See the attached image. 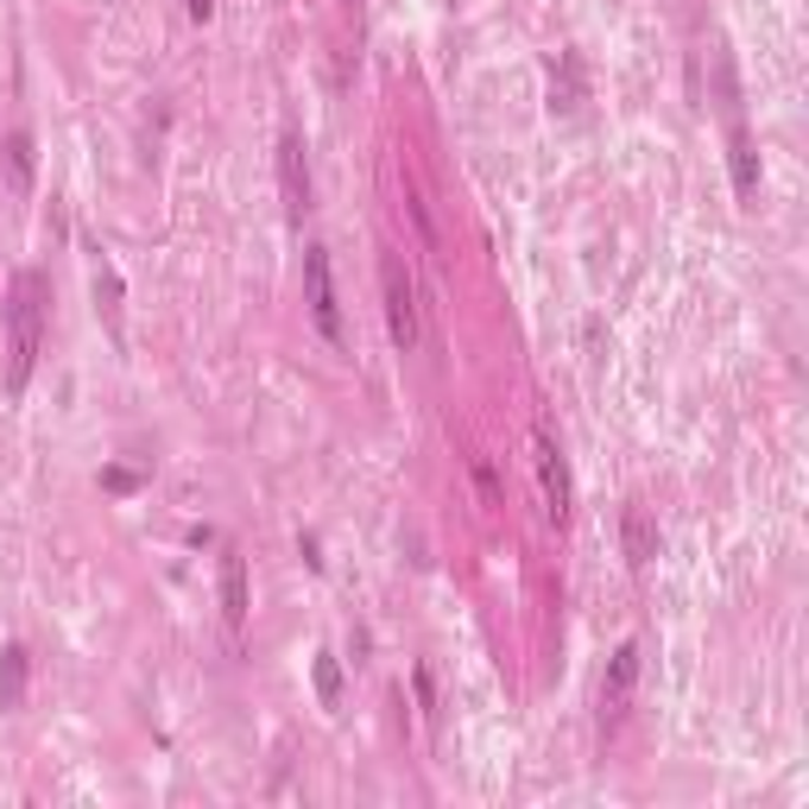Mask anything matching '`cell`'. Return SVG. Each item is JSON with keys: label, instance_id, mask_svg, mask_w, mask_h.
<instances>
[{"label": "cell", "instance_id": "6da1fadb", "mask_svg": "<svg viewBox=\"0 0 809 809\" xmlns=\"http://www.w3.org/2000/svg\"><path fill=\"white\" fill-rule=\"evenodd\" d=\"M7 323H13V373H7V386L20 392L32 380V367H38V342H45V278H38V272H20V278H13Z\"/></svg>", "mask_w": 809, "mask_h": 809}, {"label": "cell", "instance_id": "7a4b0ae2", "mask_svg": "<svg viewBox=\"0 0 809 809\" xmlns=\"http://www.w3.org/2000/svg\"><path fill=\"white\" fill-rule=\"evenodd\" d=\"M304 292H310V317H317V335H323L330 348H348V330H342V298H335L330 253H323V247H304Z\"/></svg>", "mask_w": 809, "mask_h": 809}, {"label": "cell", "instance_id": "3957f363", "mask_svg": "<svg viewBox=\"0 0 809 809\" xmlns=\"http://www.w3.org/2000/svg\"><path fill=\"white\" fill-rule=\"evenodd\" d=\"M380 292H386V330L398 348H412L418 342V298H412V272H405V260L398 253H386L380 260Z\"/></svg>", "mask_w": 809, "mask_h": 809}, {"label": "cell", "instance_id": "277c9868", "mask_svg": "<svg viewBox=\"0 0 809 809\" xmlns=\"http://www.w3.org/2000/svg\"><path fill=\"white\" fill-rule=\"evenodd\" d=\"M532 462H538L544 507H550V519L563 525V519H570V462H563V450H557L550 424H538V430H532Z\"/></svg>", "mask_w": 809, "mask_h": 809}, {"label": "cell", "instance_id": "5b68a950", "mask_svg": "<svg viewBox=\"0 0 809 809\" xmlns=\"http://www.w3.org/2000/svg\"><path fill=\"white\" fill-rule=\"evenodd\" d=\"M278 190H285V215L304 222V210H310V171H304V140L298 133L278 140Z\"/></svg>", "mask_w": 809, "mask_h": 809}, {"label": "cell", "instance_id": "8992f818", "mask_svg": "<svg viewBox=\"0 0 809 809\" xmlns=\"http://www.w3.org/2000/svg\"><path fill=\"white\" fill-rule=\"evenodd\" d=\"M247 563H240L235 550H222V614H228V627H247Z\"/></svg>", "mask_w": 809, "mask_h": 809}, {"label": "cell", "instance_id": "52a82bcc", "mask_svg": "<svg viewBox=\"0 0 809 809\" xmlns=\"http://www.w3.org/2000/svg\"><path fill=\"white\" fill-rule=\"evenodd\" d=\"M632 683H639V645H620V652H614V670H607V683H600V702H607V709H627Z\"/></svg>", "mask_w": 809, "mask_h": 809}, {"label": "cell", "instance_id": "ba28073f", "mask_svg": "<svg viewBox=\"0 0 809 809\" xmlns=\"http://www.w3.org/2000/svg\"><path fill=\"white\" fill-rule=\"evenodd\" d=\"M26 695V645H7L0 652V709H20Z\"/></svg>", "mask_w": 809, "mask_h": 809}, {"label": "cell", "instance_id": "9c48e42d", "mask_svg": "<svg viewBox=\"0 0 809 809\" xmlns=\"http://www.w3.org/2000/svg\"><path fill=\"white\" fill-rule=\"evenodd\" d=\"M727 158H734V190H740V197H759V152H752V140L747 133H734V146H727Z\"/></svg>", "mask_w": 809, "mask_h": 809}, {"label": "cell", "instance_id": "30bf717a", "mask_svg": "<svg viewBox=\"0 0 809 809\" xmlns=\"http://www.w3.org/2000/svg\"><path fill=\"white\" fill-rule=\"evenodd\" d=\"M620 532H627V557H632V570H645V563L658 557V532H652V519H645V512H627V525H620Z\"/></svg>", "mask_w": 809, "mask_h": 809}, {"label": "cell", "instance_id": "8fae6325", "mask_svg": "<svg viewBox=\"0 0 809 809\" xmlns=\"http://www.w3.org/2000/svg\"><path fill=\"white\" fill-rule=\"evenodd\" d=\"M32 165H38L32 158V133H7V171H13L20 190H32Z\"/></svg>", "mask_w": 809, "mask_h": 809}, {"label": "cell", "instance_id": "7c38bea8", "mask_svg": "<svg viewBox=\"0 0 809 809\" xmlns=\"http://www.w3.org/2000/svg\"><path fill=\"white\" fill-rule=\"evenodd\" d=\"M575 102H582V63H575V58H563V76L550 83V108H563V115H570Z\"/></svg>", "mask_w": 809, "mask_h": 809}, {"label": "cell", "instance_id": "4fadbf2b", "mask_svg": "<svg viewBox=\"0 0 809 809\" xmlns=\"http://www.w3.org/2000/svg\"><path fill=\"white\" fill-rule=\"evenodd\" d=\"M95 298H102V310H108V323H120V285H115V266L95 253Z\"/></svg>", "mask_w": 809, "mask_h": 809}, {"label": "cell", "instance_id": "5bb4252c", "mask_svg": "<svg viewBox=\"0 0 809 809\" xmlns=\"http://www.w3.org/2000/svg\"><path fill=\"white\" fill-rule=\"evenodd\" d=\"M317 695H323V709H335V702H342V664H335L330 652L317 658Z\"/></svg>", "mask_w": 809, "mask_h": 809}, {"label": "cell", "instance_id": "9a60e30c", "mask_svg": "<svg viewBox=\"0 0 809 809\" xmlns=\"http://www.w3.org/2000/svg\"><path fill=\"white\" fill-rule=\"evenodd\" d=\"M475 487H480V507H507V500H500V480L487 468V455H475Z\"/></svg>", "mask_w": 809, "mask_h": 809}]
</instances>
